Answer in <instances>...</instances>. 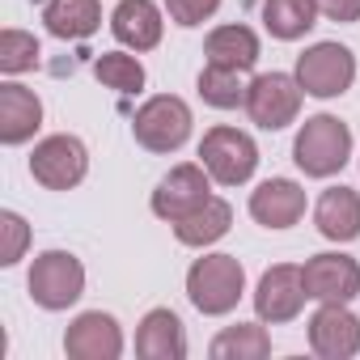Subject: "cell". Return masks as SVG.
Instances as JSON below:
<instances>
[{"label":"cell","instance_id":"cell-1","mask_svg":"<svg viewBox=\"0 0 360 360\" xmlns=\"http://www.w3.org/2000/svg\"><path fill=\"white\" fill-rule=\"evenodd\" d=\"M292 161L305 178H335L352 161V127L335 115H314L292 140Z\"/></svg>","mask_w":360,"mask_h":360},{"label":"cell","instance_id":"cell-2","mask_svg":"<svg viewBox=\"0 0 360 360\" xmlns=\"http://www.w3.org/2000/svg\"><path fill=\"white\" fill-rule=\"evenodd\" d=\"M242 292H246V267L233 255H204L187 271V297L208 318L233 314Z\"/></svg>","mask_w":360,"mask_h":360},{"label":"cell","instance_id":"cell-3","mask_svg":"<svg viewBox=\"0 0 360 360\" xmlns=\"http://www.w3.org/2000/svg\"><path fill=\"white\" fill-rule=\"evenodd\" d=\"M191 106L178 94H157L131 115V136L148 153H178L191 140Z\"/></svg>","mask_w":360,"mask_h":360},{"label":"cell","instance_id":"cell-4","mask_svg":"<svg viewBox=\"0 0 360 360\" xmlns=\"http://www.w3.org/2000/svg\"><path fill=\"white\" fill-rule=\"evenodd\" d=\"M200 161H204V169L212 174V183H221V187H242V183H250L255 169H259V144H255L246 131L221 123V127H208V131H204V140H200Z\"/></svg>","mask_w":360,"mask_h":360},{"label":"cell","instance_id":"cell-5","mask_svg":"<svg viewBox=\"0 0 360 360\" xmlns=\"http://www.w3.org/2000/svg\"><path fill=\"white\" fill-rule=\"evenodd\" d=\"M292 77L301 81V89L309 98L330 102V98H343L352 89V81H356V56L343 43H314V47H305L297 56V72Z\"/></svg>","mask_w":360,"mask_h":360},{"label":"cell","instance_id":"cell-6","mask_svg":"<svg viewBox=\"0 0 360 360\" xmlns=\"http://www.w3.org/2000/svg\"><path fill=\"white\" fill-rule=\"evenodd\" d=\"M26 288H30L34 305L60 314V309H68V305L81 301V292H85V267L68 250H43L34 259V267H30Z\"/></svg>","mask_w":360,"mask_h":360},{"label":"cell","instance_id":"cell-7","mask_svg":"<svg viewBox=\"0 0 360 360\" xmlns=\"http://www.w3.org/2000/svg\"><path fill=\"white\" fill-rule=\"evenodd\" d=\"M30 174H34V183H43L47 191H72L85 183V174H89V148L81 136H47L34 144L30 153Z\"/></svg>","mask_w":360,"mask_h":360},{"label":"cell","instance_id":"cell-8","mask_svg":"<svg viewBox=\"0 0 360 360\" xmlns=\"http://www.w3.org/2000/svg\"><path fill=\"white\" fill-rule=\"evenodd\" d=\"M301 81L288 72H259L246 89V115L263 127V131H280L288 123H297L301 115Z\"/></svg>","mask_w":360,"mask_h":360},{"label":"cell","instance_id":"cell-9","mask_svg":"<svg viewBox=\"0 0 360 360\" xmlns=\"http://www.w3.org/2000/svg\"><path fill=\"white\" fill-rule=\"evenodd\" d=\"M212 174L204 169V161H183V165H174L161 183H157V191H153V217H161V221H183L187 212H195L204 200H212Z\"/></svg>","mask_w":360,"mask_h":360},{"label":"cell","instance_id":"cell-10","mask_svg":"<svg viewBox=\"0 0 360 360\" xmlns=\"http://www.w3.org/2000/svg\"><path fill=\"white\" fill-rule=\"evenodd\" d=\"M309 292H305V276L297 263H276L259 276V288H255V314L271 326L280 322H292L301 309H305Z\"/></svg>","mask_w":360,"mask_h":360},{"label":"cell","instance_id":"cell-11","mask_svg":"<svg viewBox=\"0 0 360 360\" xmlns=\"http://www.w3.org/2000/svg\"><path fill=\"white\" fill-rule=\"evenodd\" d=\"M309 347L326 360H347L360 352V318L347 309V301H318L309 318Z\"/></svg>","mask_w":360,"mask_h":360},{"label":"cell","instance_id":"cell-12","mask_svg":"<svg viewBox=\"0 0 360 360\" xmlns=\"http://www.w3.org/2000/svg\"><path fill=\"white\" fill-rule=\"evenodd\" d=\"M64 352L72 360H119L123 356V330H119V322L110 314L85 309L64 330Z\"/></svg>","mask_w":360,"mask_h":360},{"label":"cell","instance_id":"cell-13","mask_svg":"<svg viewBox=\"0 0 360 360\" xmlns=\"http://www.w3.org/2000/svg\"><path fill=\"white\" fill-rule=\"evenodd\" d=\"M301 276H305L309 301H352V297H360V263L352 255H339V250L314 255L301 267Z\"/></svg>","mask_w":360,"mask_h":360},{"label":"cell","instance_id":"cell-14","mask_svg":"<svg viewBox=\"0 0 360 360\" xmlns=\"http://www.w3.org/2000/svg\"><path fill=\"white\" fill-rule=\"evenodd\" d=\"M250 217L263 229H292L305 217V191L292 178H267L250 191Z\"/></svg>","mask_w":360,"mask_h":360},{"label":"cell","instance_id":"cell-15","mask_svg":"<svg viewBox=\"0 0 360 360\" xmlns=\"http://www.w3.org/2000/svg\"><path fill=\"white\" fill-rule=\"evenodd\" d=\"M136 356L144 360H183L187 356V330H183V318L174 309L157 305L140 318V330H136Z\"/></svg>","mask_w":360,"mask_h":360},{"label":"cell","instance_id":"cell-16","mask_svg":"<svg viewBox=\"0 0 360 360\" xmlns=\"http://www.w3.org/2000/svg\"><path fill=\"white\" fill-rule=\"evenodd\" d=\"M43 127V102L34 89L5 81L0 85V144H26Z\"/></svg>","mask_w":360,"mask_h":360},{"label":"cell","instance_id":"cell-17","mask_svg":"<svg viewBox=\"0 0 360 360\" xmlns=\"http://www.w3.org/2000/svg\"><path fill=\"white\" fill-rule=\"evenodd\" d=\"M161 30H165V22L153 0H119L110 13V34L131 51H153L161 43Z\"/></svg>","mask_w":360,"mask_h":360},{"label":"cell","instance_id":"cell-18","mask_svg":"<svg viewBox=\"0 0 360 360\" xmlns=\"http://www.w3.org/2000/svg\"><path fill=\"white\" fill-rule=\"evenodd\" d=\"M314 225L326 242H356L360 238V191L352 187H330L314 204Z\"/></svg>","mask_w":360,"mask_h":360},{"label":"cell","instance_id":"cell-19","mask_svg":"<svg viewBox=\"0 0 360 360\" xmlns=\"http://www.w3.org/2000/svg\"><path fill=\"white\" fill-rule=\"evenodd\" d=\"M204 56L208 64L217 68H233V72H250L259 64V34L242 22L233 26H217L208 39H204Z\"/></svg>","mask_w":360,"mask_h":360},{"label":"cell","instance_id":"cell-20","mask_svg":"<svg viewBox=\"0 0 360 360\" xmlns=\"http://www.w3.org/2000/svg\"><path fill=\"white\" fill-rule=\"evenodd\" d=\"M229 225H233V208L225 204V200H204L195 212H187L183 221H174V238L183 242V246H195V250H204V246H212V242H221L225 233H229Z\"/></svg>","mask_w":360,"mask_h":360},{"label":"cell","instance_id":"cell-21","mask_svg":"<svg viewBox=\"0 0 360 360\" xmlns=\"http://www.w3.org/2000/svg\"><path fill=\"white\" fill-rule=\"evenodd\" d=\"M43 22L56 39L64 43H81L102 26V5L98 0H47Z\"/></svg>","mask_w":360,"mask_h":360},{"label":"cell","instance_id":"cell-22","mask_svg":"<svg viewBox=\"0 0 360 360\" xmlns=\"http://www.w3.org/2000/svg\"><path fill=\"white\" fill-rule=\"evenodd\" d=\"M263 26L280 43H297L318 26V0H263Z\"/></svg>","mask_w":360,"mask_h":360},{"label":"cell","instance_id":"cell-23","mask_svg":"<svg viewBox=\"0 0 360 360\" xmlns=\"http://www.w3.org/2000/svg\"><path fill=\"white\" fill-rule=\"evenodd\" d=\"M208 352H212V360H263V356H271V335L263 330V318L238 322V326H225Z\"/></svg>","mask_w":360,"mask_h":360},{"label":"cell","instance_id":"cell-24","mask_svg":"<svg viewBox=\"0 0 360 360\" xmlns=\"http://www.w3.org/2000/svg\"><path fill=\"white\" fill-rule=\"evenodd\" d=\"M242 77H246V72L204 64V72H200L195 89H200V98H204L208 106H217V110H238V106H246V89H250Z\"/></svg>","mask_w":360,"mask_h":360},{"label":"cell","instance_id":"cell-25","mask_svg":"<svg viewBox=\"0 0 360 360\" xmlns=\"http://www.w3.org/2000/svg\"><path fill=\"white\" fill-rule=\"evenodd\" d=\"M94 77L115 94H140L144 89V64L127 51H102L94 60Z\"/></svg>","mask_w":360,"mask_h":360},{"label":"cell","instance_id":"cell-26","mask_svg":"<svg viewBox=\"0 0 360 360\" xmlns=\"http://www.w3.org/2000/svg\"><path fill=\"white\" fill-rule=\"evenodd\" d=\"M39 56H43V47H39L34 34H26V30H5L0 34V72L5 77L30 72L39 64Z\"/></svg>","mask_w":360,"mask_h":360},{"label":"cell","instance_id":"cell-27","mask_svg":"<svg viewBox=\"0 0 360 360\" xmlns=\"http://www.w3.org/2000/svg\"><path fill=\"white\" fill-rule=\"evenodd\" d=\"M26 246H30V225L18 212H0V263L18 267L22 255H26Z\"/></svg>","mask_w":360,"mask_h":360},{"label":"cell","instance_id":"cell-28","mask_svg":"<svg viewBox=\"0 0 360 360\" xmlns=\"http://www.w3.org/2000/svg\"><path fill=\"white\" fill-rule=\"evenodd\" d=\"M165 5V13H169V22L174 26H204L217 9H221V0H161Z\"/></svg>","mask_w":360,"mask_h":360},{"label":"cell","instance_id":"cell-29","mask_svg":"<svg viewBox=\"0 0 360 360\" xmlns=\"http://www.w3.org/2000/svg\"><path fill=\"white\" fill-rule=\"evenodd\" d=\"M318 13L339 26H352V22H360V0H318Z\"/></svg>","mask_w":360,"mask_h":360}]
</instances>
